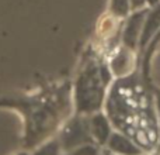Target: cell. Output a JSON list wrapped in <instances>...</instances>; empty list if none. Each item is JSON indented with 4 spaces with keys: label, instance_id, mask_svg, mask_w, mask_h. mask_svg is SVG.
<instances>
[{
    "label": "cell",
    "instance_id": "1",
    "mask_svg": "<svg viewBox=\"0 0 160 155\" xmlns=\"http://www.w3.org/2000/svg\"><path fill=\"white\" fill-rule=\"evenodd\" d=\"M105 64H90L76 82V110L80 114H93L105 104V88L111 76H105Z\"/></svg>",
    "mask_w": 160,
    "mask_h": 155
},
{
    "label": "cell",
    "instance_id": "2",
    "mask_svg": "<svg viewBox=\"0 0 160 155\" xmlns=\"http://www.w3.org/2000/svg\"><path fill=\"white\" fill-rule=\"evenodd\" d=\"M61 147L66 151H73L84 144H96L90 133L88 117H76L63 128L61 136Z\"/></svg>",
    "mask_w": 160,
    "mask_h": 155
},
{
    "label": "cell",
    "instance_id": "3",
    "mask_svg": "<svg viewBox=\"0 0 160 155\" xmlns=\"http://www.w3.org/2000/svg\"><path fill=\"white\" fill-rule=\"evenodd\" d=\"M149 8H141V10L131 11L125 23L124 31H122V47H125L129 51L138 50L139 37L142 33V25H143L145 17H146Z\"/></svg>",
    "mask_w": 160,
    "mask_h": 155
},
{
    "label": "cell",
    "instance_id": "4",
    "mask_svg": "<svg viewBox=\"0 0 160 155\" xmlns=\"http://www.w3.org/2000/svg\"><path fill=\"white\" fill-rule=\"evenodd\" d=\"M88 124H90V133L94 142L100 147H105L112 133V124H111L108 114L102 113L101 110L96 111L88 117Z\"/></svg>",
    "mask_w": 160,
    "mask_h": 155
},
{
    "label": "cell",
    "instance_id": "5",
    "mask_svg": "<svg viewBox=\"0 0 160 155\" xmlns=\"http://www.w3.org/2000/svg\"><path fill=\"white\" fill-rule=\"evenodd\" d=\"M105 147L114 155H143V150L121 131H112Z\"/></svg>",
    "mask_w": 160,
    "mask_h": 155
},
{
    "label": "cell",
    "instance_id": "6",
    "mask_svg": "<svg viewBox=\"0 0 160 155\" xmlns=\"http://www.w3.org/2000/svg\"><path fill=\"white\" fill-rule=\"evenodd\" d=\"M160 31V4L156 7L149 8L146 17H145L143 25H142V33L139 37L138 50L141 51V55L143 54L145 48L148 47L152 38Z\"/></svg>",
    "mask_w": 160,
    "mask_h": 155
},
{
    "label": "cell",
    "instance_id": "7",
    "mask_svg": "<svg viewBox=\"0 0 160 155\" xmlns=\"http://www.w3.org/2000/svg\"><path fill=\"white\" fill-rule=\"evenodd\" d=\"M110 13L115 19H124L131 13L129 0H111L110 2Z\"/></svg>",
    "mask_w": 160,
    "mask_h": 155
},
{
    "label": "cell",
    "instance_id": "8",
    "mask_svg": "<svg viewBox=\"0 0 160 155\" xmlns=\"http://www.w3.org/2000/svg\"><path fill=\"white\" fill-rule=\"evenodd\" d=\"M59 151H61V142L52 140L47 142L44 147H41L38 151H35L32 155H59Z\"/></svg>",
    "mask_w": 160,
    "mask_h": 155
},
{
    "label": "cell",
    "instance_id": "9",
    "mask_svg": "<svg viewBox=\"0 0 160 155\" xmlns=\"http://www.w3.org/2000/svg\"><path fill=\"white\" fill-rule=\"evenodd\" d=\"M153 102H155L156 110L159 113V121H160V89L153 85Z\"/></svg>",
    "mask_w": 160,
    "mask_h": 155
},
{
    "label": "cell",
    "instance_id": "10",
    "mask_svg": "<svg viewBox=\"0 0 160 155\" xmlns=\"http://www.w3.org/2000/svg\"><path fill=\"white\" fill-rule=\"evenodd\" d=\"M129 4H131V11H135V10H141L146 6V0H129Z\"/></svg>",
    "mask_w": 160,
    "mask_h": 155
},
{
    "label": "cell",
    "instance_id": "11",
    "mask_svg": "<svg viewBox=\"0 0 160 155\" xmlns=\"http://www.w3.org/2000/svg\"><path fill=\"white\" fill-rule=\"evenodd\" d=\"M18 155H27V154H25V152H21V154H18Z\"/></svg>",
    "mask_w": 160,
    "mask_h": 155
},
{
    "label": "cell",
    "instance_id": "12",
    "mask_svg": "<svg viewBox=\"0 0 160 155\" xmlns=\"http://www.w3.org/2000/svg\"><path fill=\"white\" fill-rule=\"evenodd\" d=\"M100 155H101V154H100Z\"/></svg>",
    "mask_w": 160,
    "mask_h": 155
}]
</instances>
